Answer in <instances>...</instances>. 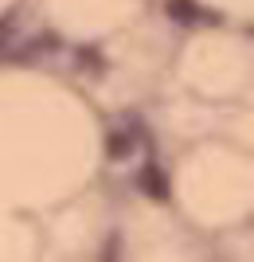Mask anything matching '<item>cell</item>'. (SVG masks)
I'll return each mask as SVG.
<instances>
[{
    "mask_svg": "<svg viewBox=\"0 0 254 262\" xmlns=\"http://www.w3.org/2000/svg\"><path fill=\"white\" fill-rule=\"evenodd\" d=\"M180 75H184L192 94L239 98V94H246L254 86V47L243 43L239 35L207 32L188 43Z\"/></svg>",
    "mask_w": 254,
    "mask_h": 262,
    "instance_id": "2",
    "label": "cell"
},
{
    "mask_svg": "<svg viewBox=\"0 0 254 262\" xmlns=\"http://www.w3.org/2000/svg\"><path fill=\"white\" fill-rule=\"evenodd\" d=\"M180 204L199 223H239L254 211V161L239 149L199 145L180 164Z\"/></svg>",
    "mask_w": 254,
    "mask_h": 262,
    "instance_id": "1",
    "label": "cell"
},
{
    "mask_svg": "<svg viewBox=\"0 0 254 262\" xmlns=\"http://www.w3.org/2000/svg\"><path fill=\"white\" fill-rule=\"evenodd\" d=\"M227 4L231 8H254V0H219V8H227Z\"/></svg>",
    "mask_w": 254,
    "mask_h": 262,
    "instance_id": "3",
    "label": "cell"
}]
</instances>
